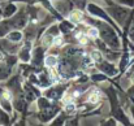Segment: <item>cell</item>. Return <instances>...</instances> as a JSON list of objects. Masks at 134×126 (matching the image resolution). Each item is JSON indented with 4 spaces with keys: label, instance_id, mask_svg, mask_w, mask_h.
Returning <instances> with one entry per match:
<instances>
[{
    "label": "cell",
    "instance_id": "1",
    "mask_svg": "<svg viewBox=\"0 0 134 126\" xmlns=\"http://www.w3.org/2000/svg\"><path fill=\"white\" fill-rule=\"evenodd\" d=\"M56 62H57V60H56V57H53V56H49V57H47L44 61L46 66H48V68H53L55 65H56Z\"/></svg>",
    "mask_w": 134,
    "mask_h": 126
},
{
    "label": "cell",
    "instance_id": "2",
    "mask_svg": "<svg viewBox=\"0 0 134 126\" xmlns=\"http://www.w3.org/2000/svg\"><path fill=\"white\" fill-rule=\"evenodd\" d=\"M70 20L73 21V22H78V21H81L82 20V13L81 12H73L72 14H70Z\"/></svg>",
    "mask_w": 134,
    "mask_h": 126
},
{
    "label": "cell",
    "instance_id": "3",
    "mask_svg": "<svg viewBox=\"0 0 134 126\" xmlns=\"http://www.w3.org/2000/svg\"><path fill=\"white\" fill-rule=\"evenodd\" d=\"M99 98H100V92H99V91H92L91 95H90L89 100L91 103H96V101L99 100Z\"/></svg>",
    "mask_w": 134,
    "mask_h": 126
},
{
    "label": "cell",
    "instance_id": "4",
    "mask_svg": "<svg viewBox=\"0 0 134 126\" xmlns=\"http://www.w3.org/2000/svg\"><path fill=\"white\" fill-rule=\"evenodd\" d=\"M89 35L91 38H96V35H98V30L96 29H94V27H91L89 30Z\"/></svg>",
    "mask_w": 134,
    "mask_h": 126
},
{
    "label": "cell",
    "instance_id": "5",
    "mask_svg": "<svg viewBox=\"0 0 134 126\" xmlns=\"http://www.w3.org/2000/svg\"><path fill=\"white\" fill-rule=\"evenodd\" d=\"M91 57H92L94 61H99V60H100V53H99V52H92V53H91Z\"/></svg>",
    "mask_w": 134,
    "mask_h": 126
},
{
    "label": "cell",
    "instance_id": "6",
    "mask_svg": "<svg viewBox=\"0 0 134 126\" xmlns=\"http://www.w3.org/2000/svg\"><path fill=\"white\" fill-rule=\"evenodd\" d=\"M77 37H78V41L82 43V44H83V43H87V39H86V37H85V35H83L82 33H80V34H78Z\"/></svg>",
    "mask_w": 134,
    "mask_h": 126
},
{
    "label": "cell",
    "instance_id": "7",
    "mask_svg": "<svg viewBox=\"0 0 134 126\" xmlns=\"http://www.w3.org/2000/svg\"><path fill=\"white\" fill-rule=\"evenodd\" d=\"M52 43H53L55 45H60V44L63 43V39H61L60 37H56V38H53V39H52Z\"/></svg>",
    "mask_w": 134,
    "mask_h": 126
},
{
    "label": "cell",
    "instance_id": "8",
    "mask_svg": "<svg viewBox=\"0 0 134 126\" xmlns=\"http://www.w3.org/2000/svg\"><path fill=\"white\" fill-rule=\"evenodd\" d=\"M66 109H68L69 112H73V111H74V107H73V105H68V107H66Z\"/></svg>",
    "mask_w": 134,
    "mask_h": 126
},
{
    "label": "cell",
    "instance_id": "9",
    "mask_svg": "<svg viewBox=\"0 0 134 126\" xmlns=\"http://www.w3.org/2000/svg\"><path fill=\"white\" fill-rule=\"evenodd\" d=\"M1 59H3V55H1V53H0V60H1Z\"/></svg>",
    "mask_w": 134,
    "mask_h": 126
}]
</instances>
